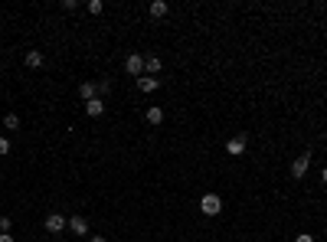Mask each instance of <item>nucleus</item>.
<instances>
[{"mask_svg": "<svg viewBox=\"0 0 327 242\" xmlns=\"http://www.w3.org/2000/svg\"><path fill=\"white\" fill-rule=\"evenodd\" d=\"M200 209H203L206 216H219V213H223V200H219L216 193H206V197L200 200Z\"/></svg>", "mask_w": 327, "mask_h": 242, "instance_id": "f257e3e1", "label": "nucleus"}, {"mask_svg": "<svg viewBox=\"0 0 327 242\" xmlns=\"http://www.w3.org/2000/svg\"><path fill=\"white\" fill-rule=\"evenodd\" d=\"M307 167H311V151H305L301 157H294V164H291V177H294V180H301V177L307 174Z\"/></svg>", "mask_w": 327, "mask_h": 242, "instance_id": "f03ea898", "label": "nucleus"}, {"mask_svg": "<svg viewBox=\"0 0 327 242\" xmlns=\"http://www.w3.org/2000/svg\"><path fill=\"white\" fill-rule=\"evenodd\" d=\"M62 229H65V216H62V213H49V216H46V232L59 236Z\"/></svg>", "mask_w": 327, "mask_h": 242, "instance_id": "7ed1b4c3", "label": "nucleus"}, {"mask_svg": "<svg viewBox=\"0 0 327 242\" xmlns=\"http://www.w3.org/2000/svg\"><path fill=\"white\" fill-rule=\"evenodd\" d=\"M124 69H128L131 76H138V79H141V72H144V56H138V53H131L128 59H124Z\"/></svg>", "mask_w": 327, "mask_h": 242, "instance_id": "20e7f679", "label": "nucleus"}, {"mask_svg": "<svg viewBox=\"0 0 327 242\" xmlns=\"http://www.w3.org/2000/svg\"><path fill=\"white\" fill-rule=\"evenodd\" d=\"M226 151H229V154H232V157H239L242 151H245V134H236V138H229Z\"/></svg>", "mask_w": 327, "mask_h": 242, "instance_id": "39448f33", "label": "nucleus"}, {"mask_svg": "<svg viewBox=\"0 0 327 242\" xmlns=\"http://www.w3.org/2000/svg\"><path fill=\"white\" fill-rule=\"evenodd\" d=\"M23 62H26L30 69H43V66H46V56H43V53H36V49H30V53L23 56Z\"/></svg>", "mask_w": 327, "mask_h": 242, "instance_id": "423d86ee", "label": "nucleus"}, {"mask_svg": "<svg viewBox=\"0 0 327 242\" xmlns=\"http://www.w3.org/2000/svg\"><path fill=\"white\" fill-rule=\"evenodd\" d=\"M138 88H141L144 95H151V92H157V88H161V79H154V76H144V79H138Z\"/></svg>", "mask_w": 327, "mask_h": 242, "instance_id": "0eeeda50", "label": "nucleus"}, {"mask_svg": "<svg viewBox=\"0 0 327 242\" xmlns=\"http://www.w3.org/2000/svg\"><path fill=\"white\" fill-rule=\"evenodd\" d=\"M85 115H88V118H102V115H105V101H102V99L85 101Z\"/></svg>", "mask_w": 327, "mask_h": 242, "instance_id": "6e6552de", "label": "nucleus"}, {"mask_svg": "<svg viewBox=\"0 0 327 242\" xmlns=\"http://www.w3.org/2000/svg\"><path fill=\"white\" fill-rule=\"evenodd\" d=\"M79 95H82V101L98 99V85H95V82H82V85H79Z\"/></svg>", "mask_w": 327, "mask_h": 242, "instance_id": "1a4fd4ad", "label": "nucleus"}, {"mask_svg": "<svg viewBox=\"0 0 327 242\" xmlns=\"http://www.w3.org/2000/svg\"><path fill=\"white\" fill-rule=\"evenodd\" d=\"M69 229L76 232V236H88V222H85V216H72V220H69Z\"/></svg>", "mask_w": 327, "mask_h": 242, "instance_id": "9d476101", "label": "nucleus"}, {"mask_svg": "<svg viewBox=\"0 0 327 242\" xmlns=\"http://www.w3.org/2000/svg\"><path fill=\"white\" fill-rule=\"evenodd\" d=\"M144 118H147V124H161V121H164V108H161V105H151Z\"/></svg>", "mask_w": 327, "mask_h": 242, "instance_id": "9b49d317", "label": "nucleus"}, {"mask_svg": "<svg viewBox=\"0 0 327 242\" xmlns=\"http://www.w3.org/2000/svg\"><path fill=\"white\" fill-rule=\"evenodd\" d=\"M3 128H7V131H17V128H20V115L7 111V115H3Z\"/></svg>", "mask_w": 327, "mask_h": 242, "instance_id": "f8f14e48", "label": "nucleus"}, {"mask_svg": "<svg viewBox=\"0 0 327 242\" xmlns=\"http://www.w3.org/2000/svg\"><path fill=\"white\" fill-rule=\"evenodd\" d=\"M167 10H170V7H167L164 0H154V3H151V17H157V20H161V17H167Z\"/></svg>", "mask_w": 327, "mask_h": 242, "instance_id": "ddd939ff", "label": "nucleus"}, {"mask_svg": "<svg viewBox=\"0 0 327 242\" xmlns=\"http://www.w3.org/2000/svg\"><path fill=\"white\" fill-rule=\"evenodd\" d=\"M144 69H147L151 76H157V72H161V59H157V56H147V59H144Z\"/></svg>", "mask_w": 327, "mask_h": 242, "instance_id": "4468645a", "label": "nucleus"}, {"mask_svg": "<svg viewBox=\"0 0 327 242\" xmlns=\"http://www.w3.org/2000/svg\"><path fill=\"white\" fill-rule=\"evenodd\" d=\"M105 10V3L102 0H88V13H102Z\"/></svg>", "mask_w": 327, "mask_h": 242, "instance_id": "2eb2a0df", "label": "nucleus"}, {"mask_svg": "<svg viewBox=\"0 0 327 242\" xmlns=\"http://www.w3.org/2000/svg\"><path fill=\"white\" fill-rule=\"evenodd\" d=\"M10 154V138H0V157Z\"/></svg>", "mask_w": 327, "mask_h": 242, "instance_id": "dca6fc26", "label": "nucleus"}, {"mask_svg": "<svg viewBox=\"0 0 327 242\" xmlns=\"http://www.w3.org/2000/svg\"><path fill=\"white\" fill-rule=\"evenodd\" d=\"M95 85H98V99H102V95L111 88V82H108V79H102V82H95Z\"/></svg>", "mask_w": 327, "mask_h": 242, "instance_id": "f3484780", "label": "nucleus"}, {"mask_svg": "<svg viewBox=\"0 0 327 242\" xmlns=\"http://www.w3.org/2000/svg\"><path fill=\"white\" fill-rule=\"evenodd\" d=\"M0 232H10V216H0Z\"/></svg>", "mask_w": 327, "mask_h": 242, "instance_id": "a211bd4d", "label": "nucleus"}, {"mask_svg": "<svg viewBox=\"0 0 327 242\" xmlns=\"http://www.w3.org/2000/svg\"><path fill=\"white\" fill-rule=\"evenodd\" d=\"M294 242H314V239H311L307 232H301V236H298V239H294Z\"/></svg>", "mask_w": 327, "mask_h": 242, "instance_id": "6ab92c4d", "label": "nucleus"}, {"mask_svg": "<svg viewBox=\"0 0 327 242\" xmlns=\"http://www.w3.org/2000/svg\"><path fill=\"white\" fill-rule=\"evenodd\" d=\"M0 242H13V236H10V232H3V236H0Z\"/></svg>", "mask_w": 327, "mask_h": 242, "instance_id": "aec40b11", "label": "nucleus"}, {"mask_svg": "<svg viewBox=\"0 0 327 242\" xmlns=\"http://www.w3.org/2000/svg\"><path fill=\"white\" fill-rule=\"evenodd\" d=\"M92 242H108V239H105V236H92Z\"/></svg>", "mask_w": 327, "mask_h": 242, "instance_id": "412c9836", "label": "nucleus"}, {"mask_svg": "<svg viewBox=\"0 0 327 242\" xmlns=\"http://www.w3.org/2000/svg\"><path fill=\"white\" fill-rule=\"evenodd\" d=\"M321 180H324V183H327V167H324V170H321Z\"/></svg>", "mask_w": 327, "mask_h": 242, "instance_id": "4be33fe9", "label": "nucleus"}]
</instances>
